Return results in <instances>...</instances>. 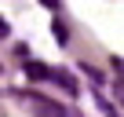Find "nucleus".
<instances>
[{"label": "nucleus", "mask_w": 124, "mask_h": 117, "mask_svg": "<svg viewBox=\"0 0 124 117\" xmlns=\"http://www.w3.org/2000/svg\"><path fill=\"white\" fill-rule=\"evenodd\" d=\"M22 102L33 110V117H80L77 110L62 106V102H51V99H44V95H22Z\"/></svg>", "instance_id": "obj_1"}, {"label": "nucleus", "mask_w": 124, "mask_h": 117, "mask_svg": "<svg viewBox=\"0 0 124 117\" xmlns=\"http://www.w3.org/2000/svg\"><path fill=\"white\" fill-rule=\"evenodd\" d=\"M51 81H58V84H62V88H66V92H70V95H73V92H77V81H73V77H70V73H51Z\"/></svg>", "instance_id": "obj_2"}, {"label": "nucleus", "mask_w": 124, "mask_h": 117, "mask_svg": "<svg viewBox=\"0 0 124 117\" xmlns=\"http://www.w3.org/2000/svg\"><path fill=\"white\" fill-rule=\"evenodd\" d=\"M55 40H58V44L70 40V33H66V26H62V22H55Z\"/></svg>", "instance_id": "obj_3"}, {"label": "nucleus", "mask_w": 124, "mask_h": 117, "mask_svg": "<svg viewBox=\"0 0 124 117\" xmlns=\"http://www.w3.org/2000/svg\"><path fill=\"white\" fill-rule=\"evenodd\" d=\"M113 92H117V99L124 102V77H120V73H117V84H113Z\"/></svg>", "instance_id": "obj_4"}, {"label": "nucleus", "mask_w": 124, "mask_h": 117, "mask_svg": "<svg viewBox=\"0 0 124 117\" xmlns=\"http://www.w3.org/2000/svg\"><path fill=\"white\" fill-rule=\"evenodd\" d=\"M113 66H117V73H120V77H124V62H120V58H117V62H113Z\"/></svg>", "instance_id": "obj_5"}, {"label": "nucleus", "mask_w": 124, "mask_h": 117, "mask_svg": "<svg viewBox=\"0 0 124 117\" xmlns=\"http://www.w3.org/2000/svg\"><path fill=\"white\" fill-rule=\"evenodd\" d=\"M4 33H8V22H4V18H0V37H4Z\"/></svg>", "instance_id": "obj_6"}, {"label": "nucleus", "mask_w": 124, "mask_h": 117, "mask_svg": "<svg viewBox=\"0 0 124 117\" xmlns=\"http://www.w3.org/2000/svg\"><path fill=\"white\" fill-rule=\"evenodd\" d=\"M0 117H4V110H0Z\"/></svg>", "instance_id": "obj_7"}]
</instances>
